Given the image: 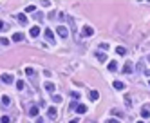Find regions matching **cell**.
Listing matches in <instances>:
<instances>
[{
  "label": "cell",
  "instance_id": "8992f818",
  "mask_svg": "<svg viewBox=\"0 0 150 123\" xmlns=\"http://www.w3.org/2000/svg\"><path fill=\"white\" fill-rule=\"evenodd\" d=\"M45 38L51 42V43H54V35H53V31H51V29H45Z\"/></svg>",
  "mask_w": 150,
  "mask_h": 123
},
{
  "label": "cell",
  "instance_id": "277c9868",
  "mask_svg": "<svg viewBox=\"0 0 150 123\" xmlns=\"http://www.w3.org/2000/svg\"><path fill=\"white\" fill-rule=\"evenodd\" d=\"M58 35H60L62 38H67V35H69V33H67V27L60 25V27H58Z\"/></svg>",
  "mask_w": 150,
  "mask_h": 123
},
{
  "label": "cell",
  "instance_id": "5b68a950",
  "mask_svg": "<svg viewBox=\"0 0 150 123\" xmlns=\"http://www.w3.org/2000/svg\"><path fill=\"white\" fill-rule=\"evenodd\" d=\"M132 71H134V65H132L130 62H127V63H125V67H123V73H125V74H128V73H132Z\"/></svg>",
  "mask_w": 150,
  "mask_h": 123
},
{
  "label": "cell",
  "instance_id": "f1b7e54d",
  "mask_svg": "<svg viewBox=\"0 0 150 123\" xmlns=\"http://www.w3.org/2000/svg\"><path fill=\"white\" fill-rule=\"evenodd\" d=\"M100 47H101L103 51H107V49H109V43H100Z\"/></svg>",
  "mask_w": 150,
  "mask_h": 123
},
{
  "label": "cell",
  "instance_id": "2e32d148",
  "mask_svg": "<svg viewBox=\"0 0 150 123\" xmlns=\"http://www.w3.org/2000/svg\"><path fill=\"white\" fill-rule=\"evenodd\" d=\"M47 114H49L51 118H56V114H58V112H56V109H54V107H51V109L47 111Z\"/></svg>",
  "mask_w": 150,
  "mask_h": 123
},
{
  "label": "cell",
  "instance_id": "6da1fadb",
  "mask_svg": "<svg viewBox=\"0 0 150 123\" xmlns=\"http://www.w3.org/2000/svg\"><path fill=\"white\" fill-rule=\"evenodd\" d=\"M81 35H83V36H92V35H94V29H92L90 25H85L83 31H81Z\"/></svg>",
  "mask_w": 150,
  "mask_h": 123
},
{
  "label": "cell",
  "instance_id": "4fadbf2b",
  "mask_svg": "<svg viewBox=\"0 0 150 123\" xmlns=\"http://www.w3.org/2000/svg\"><path fill=\"white\" fill-rule=\"evenodd\" d=\"M109 71H118V62H116V60H112V62H110V63H109Z\"/></svg>",
  "mask_w": 150,
  "mask_h": 123
},
{
  "label": "cell",
  "instance_id": "7a4b0ae2",
  "mask_svg": "<svg viewBox=\"0 0 150 123\" xmlns=\"http://www.w3.org/2000/svg\"><path fill=\"white\" fill-rule=\"evenodd\" d=\"M16 20H18L22 25H25V24H27V16H25L24 13H18V15H16Z\"/></svg>",
  "mask_w": 150,
  "mask_h": 123
},
{
  "label": "cell",
  "instance_id": "ffe728a7",
  "mask_svg": "<svg viewBox=\"0 0 150 123\" xmlns=\"http://www.w3.org/2000/svg\"><path fill=\"white\" fill-rule=\"evenodd\" d=\"M116 53H118V54H121V56H123V54H125V53H127V49H125V47H116Z\"/></svg>",
  "mask_w": 150,
  "mask_h": 123
},
{
  "label": "cell",
  "instance_id": "9a60e30c",
  "mask_svg": "<svg viewBox=\"0 0 150 123\" xmlns=\"http://www.w3.org/2000/svg\"><path fill=\"white\" fill-rule=\"evenodd\" d=\"M96 58H98L100 62H105V60H107V54H105V53H98V54H96Z\"/></svg>",
  "mask_w": 150,
  "mask_h": 123
},
{
  "label": "cell",
  "instance_id": "4dcf8cb0",
  "mask_svg": "<svg viewBox=\"0 0 150 123\" xmlns=\"http://www.w3.org/2000/svg\"><path fill=\"white\" fill-rule=\"evenodd\" d=\"M4 27H5V24H4V22L0 20V29H4Z\"/></svg>",
  "mask_w": 150,
  "mask_h": 123
},
{
  "label": "cell",
  "instance_id": "7402d4cb",
  "mask_svg": "<svg viewBox=\"0 0 150 123\" xmlns=\"http://www.w3.org/2000/svg\"><path fill=\"white\" fill-rule=\"evenodd\" d=\"M9 121H11L9 116H2V118H0V123H9Z\"/></svg>",
  "mask_w": 150,
  "mask_h": 123
},
{
  "label": "cell",
  "instance_id": "d4e9b609",
  "mask_svg": "<svg viewBox=\"0 0 150 123\" xmlns=\"http://www.w3.org/2000/svg\"><path fill=\"white\" fill-rule=\"evenodd\" d=\"M24 85H25V83L22 82V80H18V82H16V89H24Z\"/></svg>",
  "mask_w": 150,
  "mask_h": 123
},
{
  "label": "cell",
  "instance_id": "83f0119b",
  "mask_svg": "<svg viewBox=\"0 0 150 123\" xmlns=\"http://www.w3.org/2000/svg\"><path fill=\"white\" fill-rule=\"evenodd\" d=\"M35 18H36L38 22H42V20H43V15H40V13H36V15H35Z\"/></svg>",
  "mask_w": 150,
  "mask_h": 123
},
{
  "label": "cell",
  "instance_id": "d6986e66",
  "mask_svg": "<svg viewBox=\"0 0 150 123\" xmlns=\"http://www.w3.org/2000/svg\"><path fill=\"white\" fill-rule=\"evenodd\" d=\"M29 114L31 116H38V107H31L29 109Z\"/></svg>",
  "mask_w": 150,
  "mask_h": 123
},
{
  "label": "cell",
  "instance_id": "4316f807",
  "mask_svg": "<svg viewBox=\"0 0 150 123\" xmlns=\"http://www.w3.org/2000/svg\"><path fill=\"white\" fill-rule=\"evenodd\" d=\"M143 69H145V62H139L138 63V71H143Z\"/></svg>",
  "mask_w": 150,
  "mask_h": 123
},
{
  "label": "cell",
  "instance_id": "ac0fdd59",
  "mask_svg": "<svg viewBox=\"0 0 150 123\" xmlns=\"http://www.w3.org/2000/svg\"><path fill=\"white\" fill-rule=\"evenodd\" d=\"M112 114H114V116H119V118H123V111H119V109H112Z\"/></svg>",
  "mask_w": 150,
  "mask_h": 123
},
{
  "label": "cell",
  "instance_id": "cb8c5ba5",
  "mask_svg": "<svg viewBox=\"0 0 150 123\" xmlns=\"http://www.w3.org/2000/svg\"><path fill=\"white\" fill-rule=\"evenodd\" d=\"M25 74H29V76H35V71H33L31 67H27V69H25Z\"/></svg>",
  "mask_w": 150,
  "mask_h": 123
},
{
  "label": "cell",
  "instance_id": "44dd1931",
  "mask_svg": "<svg viewBox=\"0 0 150 123\" xmlns=\"http://www.w3.org/2000/svg\"><path fill=\"white\" fill-rule=\"evenodd\" d=\"M53 101L60 103V101H62V96H60V94H53Z\"/></svg>",
  "mask_w": 150,
  "mask_h": 123
},
{
  "label": "cell",
  "instance_id": "e0dca14e",
  "mask_svg": "<svg viewBox=\"0 0 150 123\" xmlns=\"http://www.w3.org/2000/svg\"><path fill=\"white\" fill-rule=\"evenodd\" d=\"M45 90H47V92H54V85H53L51 82L45 83Z\"/></svg>",
  "mask_w": 150,
  "mask_h": 123
},
{
  "label": "cell",
  "instance_id": "5bb4252c",
  "mask_svg": "<svg viewBox=\"0 0 150 123\" xmlns=\"http://www.w3.org/2000/svg\"><path fill=\"white\" fill-rule=\"evenodd\" d=\"M2 105H4V107H9V105H11L9 96H2Z\"/></svg>",
  "mask_w": 150,
  "mask_h": 123
},
{
  "label": "cell",
  "instance_id": "603a6c76",
  "mask_svg": "<svg viewBox=\"0 0 150 123\" xmlns=\"http://www.w3.org/2000/svg\"><path fill=\"white\" fill-rule=\"evenodd\" d=\"M35 9H36L35 5H27V7H25V13H35Z\"/></svg>",
  "mask_w": 150,
  "mask_h": 123
},
{
  "label": "cell",
  "instance_id": "f546056e",
  "mask_svg": "<svg viewBox=\"0 0 150 123\" xmlns=\"http://www.w3.org/2000/svg\"><path fill=\"white\" fill-rule=\"evenodd\" d=\"M107 123H119L118 120H107Z\"/></svg>",
  "mask_w": 150,
  "mask_h": 123
},
{
  "label": "cell",
  "instance_id": "1f68e13d",
  "mask_svg": "<svg viewBox=\"0 0 150 123\" xmlns=\"http://www.w3.org/2000/svg\"><path fill=\"white\" fill-rule=\"evenodd\" d=\"M71 123H78V121H76V120H73V121H71Z\"/></svg>",
  "mask_w": 150,
  "mask_h": 123
},
{
  "label": "cell",
  "instance_id": "7c38bea8",
  "mask_svg": "<svg viewBox=\"0 0 150 123\" xmlns=\"http://www.w3.org/2000/svg\"><path fill=\"white\" fill-rule=\"evenodd\" d=\"M89 96H90V100H92V101H96V100L100 98V92H98V90H90V94H89Z\"/></svg>",
  "mask_w": 150,
  "mask_h": 123
},
{
  "label": "cell",
  "instance_id": "3957f363",
  "mask_svg": "<svg viewBox=\"0 0 150 123\" xmlns=\"http://www.w3.org/2000/svg\"><path fill=\"white\" fill-rule=\"evenodd\" d=\"M141 116H143V118H150V105L148 103L141 109Z\"/></svg>",
  "mask_w": 150,
  "mask_h": 123
},
{
  "label": "cell",
  "instance_id": "30bf717a",
  "mask_svg": "<svg viewBox=\"0 0 150 123\" xmlns=\"http://www.w3.org/2000/svg\"><path fill=\"white\" fill-rule=\"evenodd\" d=\"M24 40V35H22V33H15V35H13V42H22Z\"/></svg>",
  "mask_w": 150,
  "mask_h": 123
},
{
  "label": "cell",
  "instance_id": "484cf974",
  "mask_svg": "<svg viewBox=\"0 0 150 123\" xmlns=\"http://www.w3.org/2000/svg\"><path fill=\"white\" fill-rule=\"evenodd\" d=\"M7 43H9V40H7V38H4V36L0 38V45H7Z\"/></svg>",
  "mask_w": 150,
  "mask_h": 123
},
{
  "label": "cell",
  "instance_id": "d6a6232c",
  "mask_svg": "<svg viewBox=\"0 0 150 123\" xmlns=\"http://www.w3.org/2000/svg\"><path fill=\"white\" fill-rule=\"evenodd\" d=\"M138 123H145V121H138Z\"/></svg>",
  "mask_w": 150,
  "mask_h": 123
},
{
  "label": "cell",
  "instance_id": "8fae6325",
  "mask_svg": "<svg viewBox=\"0 0 150 123\" xmlns=\"http://www.w3.org/2000/svg\"><path fill=\"white\" fill-rule=\"evenodd\" d=\"M114 89H116V90H123V89H125V83L123 82H114Z\"/></svg>",
  "mask_w": 150,
  "mask_h": 123
},
{
  "label": "cell",
  "instance_id": "9c48e42d",
  "mask_svg": "<svg viewBox=\"0 0 150 123\" xmlns=\"http://www.w3.org/2000/svg\"><path fill=\"white\" fill-rule=\"evenodd\" d=\"M38 35H40V27H38V25L31 27V36H33V38H36Z\"/></svg>",
  "mask_w": 150,
  "mask_h": 123
},
{
  "label": "cell",
  "instance_id": "ba28073f",
  "mask_svg": "<svg viewBox=\"0 0 150 123\" xmlns=\"http://www.w3.org/2000/svg\"><path fill=\"white\" fill-rule=\"evenodd\" d=\"M76 112H78V114H85V112H87V107H85L83 103H80V105L76 107Z\"/></svg>",
  "mask_w": 150,
  "mask_h": 123
},
{
  "label": "cell",
  "instance_id": "52a82bcc",
  "mask_svg": "<svg viewBox=\"0 0 150 123\" xmlns=\"http://www.w3.org/2000/svg\"><path fill=\"white\" fill-rule=\"evenodd\" d=\"M13 80H15V78H13L11 74H2V82L4 83H13Z\"/></svg>",
  "mask_w": 150,
  "mask_h": 123
}]
</instances>
